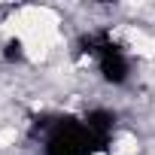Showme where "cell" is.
<instances>
[{"instance_id":"obj_1","label":"cell","mask_w":155,"mask_h":155,"mask_svg":"<svg viewBox=\"0 0 155 155\" xmlns=\"http://www.w3.org/2000/svg\"><path fill=\"white\" fill-rule=\"evenodd\" d=\"M107 155H143V140H140V134L131 131V128L113 131L110 146H107Z\"/></svg>"}]
</instances>
